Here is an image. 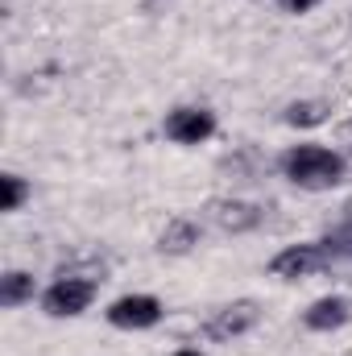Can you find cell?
Instances as JSON below:
<instances>
[{"label": "cell", "mask_w": 352, "mask_h": 356, "mask_svg": "<svg viewBox=\"0 0 352 356\" xmlns=\"http://www.w3.org/2000/svg\"><path fill=\"white\" fill-rule=\"evenodd\" d=\"M99 282H104L99 273H71V269H63V273L46 286L42 311H46L50 319H79L91 302H95Z\"/></svg>", "instance_id": "2"}, {"label": "cell", "mask_w": 352, "mask_h": 356, "mask_svg": "<svg viewBox=\"0 0 352 356\" xmlns=\"http://www.w3.org/2000/svg\"><path fill=\"white\" fill-rule=\"evenodd\" d=\"M203 220H207V224H216V228H220V232H228V236H245V232L262 228L265 211L257 207V203H249V199L220 195V199H207V203H203Z\"/></svg>", "instance_id": "4"}, {"label": "cell", "mask_w": 352, "mask_h": 356, "mask_svg": "<svg viewBox=\"0 0 352 356\" xmlns=\"http://www.w3.org/2000/svg\"><path fill=\"white\" fill-rule=\"evenodd\" d=\"M278 170L286 182H294L298 191H332L349 178V158L340 149H328V145H290L282 158H278Z\"/></svg>", "instance_id": "1"}, {"label": "cell", "mask_w": 352, "mask_h": 356, "mask_svg": "<svg viewBox=\"0 0 352 356\" xmlns=\"http://www.w3.org/2000/svg\"><path fill=\"white\" fill-rule=\"evenodd\" d=\"M278 8H286V13H311L319 0H273Z\"/></svg>", "instance_id": "15"}, {"label": "cell", "mask_w": 352, "mask_h": 356, "mask_svg": "<svg viewBox=\"0 0 352 356\" xmlns=\"http://www.w3.org/2000/svg\"><path fill=\"white\" fill-rule=\"evenodd\" d=\"M175 356H203V353H195V348H182V353H175Z\"/></svg>", "instance_id": "16"}, {"label": "cell", "mask_w": 352, "mask_h": 356, "mask_svg": "<svg viewBox=\"0 0 352 356\" xmlns=\"http://www.w3.org/2000/svg\"><path fill=\"white\" fill-rule=\"evenodd\" d=\"M108 323L120 327V332H145L162 319V302L154 294H125L116 302H108Z\"/></svg>", "instance_id": "6"}, {"label": "cell", "mask_w": 352, "mask_h": 356, "mask_svg": "<svg viewBox=\"0 0 352 356\" xmlns=\"http://www.w3.org/2000/svg\"><path fill=\"white\" fill-rule=\"evenodd\" d=\"M349 315L352 307L344 294H323L303 311V323H307V332H340L349 323Z\"/></svg>", "instance_id": "8"}, {"label": "cell", "mask_w": 352, "mask_h": 356, "mask_svg": "<svg viewBox=\"0 0 352 356\" xmlns=\"http://www.w3.org/2000/svg\"><path fill=\"white\" fill-rule=\"evenodd\" d=\"M323 249H328V257L332 261H352V220H340L323 241H319Z\"/></svg>", "instance_id": "13"}, {"label": "cell", "mask_w": 352, "mask_h": 356, "mask_svg": "<svg viewBox=\"0 0 352 356\" xmlns=\"http://www.w3.org/2000/svg\"><path fill=\"white\" fill-rule=\"evenodd\" d=\"M349 356H352V353H349Z\"/></svg>", "instance_id": "17"}, {"label": "cell", "mask_w": 352, "mask_h": 356, "mask_svg": "<svg viewBox=\"0 0 352 356\" xmlns=\"http://www.w3.org/2000/svg\"><path fill=\"white\" fill-rule=\"evenodd\" d=\"M25 199H29V182L21 175H13V170H4L0 175V211H21L25 207Z\"/></svg>", "instance_id": "12"}, {"label": "cell", "mask_w": 352, "mask_h": 356, "mask_svg": "<svg viewBox=\"0 0 352 356\" xmlns=\"http://www.w3.org/2000/svg\"><path fill=\"white\" fill-rule=\"evenodd\" d=\"M323 120H328V104H319V99H294L286 108V124L290 129H315Z\"/></svg>", "instance_id": "11"}, {"label": "cell", "mask_w": 352, "mask_h": 356, "mask_svg": "<svg viewBox=\"0 0 352 356\" xmlns=\"http://www.w3.org/2000/svg\"><path fill=\"white\" fill-rule=\"evenodd\" d=\"M336 149H340L344 158H352V120L336 124Z\"/></svg>", "instance_id": "14"}, {"label": "cell", "mask_w": 352, "mask_h": 356, "mask_svg": "<svg viewBox=\"0 0 352 356\" xmlns=\"http://www.w3.org/2000/svg\"><path fill=\"white\" fill-rule=\"evenodd\" d=\"M328 266H332L328 249H323L319 241H311V245H290V249H282V253L269 261V273L282 277V282H303V277H311V273H323Z\"/></svg>", "instance_id": "5"}, {"label": "cell", "mask_w": 352, "mask_h": 356, "mask_svg": "<svg viewBox=\"0 0 352 356\" xmlns=\"http://www.w3.org/2000/svg\"><path fill=\"white\" fill-rule=\"evenodd\" d=\"M33 294H38L33 273H25V269H8V273L0 277V307H4V311H17V307L33 302Z\"/></svg>", "instance_id": "10"}, {"label": "cell", "mask_w": 352, "mask_h": 356, "mask_svg": "<svg viewBox=\"0 0 352 356\" xmlns=\"http://www.w3.org/2000/svg\"><path fill=\"white\" fill-rule=\"evenodd\" d=\"M199 241H203V228H199L191 216H175V220L158 232V253H166V257H186Z\"/></svg>", "instance_id": "9"}, {"label": "cell", "mask_w": 352, "mask_h": 356, "mask_svg": "<svg viewBox=\"0 0 352 356\" xmlns=\"http://www.w3.org/2000/svg\"><path fill=\"white\" fill-rule=\"evenodd\" d=\"M257 323H262V307L253 298H237V302H224L220 311H211V319L203 323V336L211 344H232V340L249 336Z\"/></svg>", "instance_id": "3"}, {"label": "cell", "mask_w": 352, "mask_h": 356, "mask_svg": "<svg viewBox=\"0 0 352 356\" xmlns=\"http://www.w3.org/2000/svg\"><path fill=\"white\" fill-rule=\"evenodd\" d=\"M162 129L175 145H203L216 133V112L211 108H175V112H166Z\"/></svg>", "instance_id": "7"}]
</instances>
